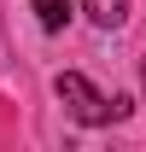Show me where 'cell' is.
Instances as JSON below:
<instances>
[{
  "mask_svg": "<svg viewBox=\"0 0 146 152\" xmlns=\"http://www.w3.org/2000/svg\"><path fill=\"white\" fill-rule=\"evenodd\" d=\"M53 94H58V105L76 117V123H88V129H99V123H117V117H128V105L134 99H123V94H99L82 70H58V82H53Z\"/></svg>",
  "mask_w": 146,
  "mask_h": 152,
  "instance_id": "obj_1",
  "label": "cell"
},
{
  "mask_svg": "<svg viewBox=\"0 0 146 152\" xmlns=\"http://www.w3.org/2000/svg\"><path fill=\"white\" fill-rule=\"evenodd\" d=\"M88 6V18L99 23V29H117V23L128 18V0H82Z\"/></svg>",
  "mask_w": 146,
  "mask_h": 152,
  "instance_id": "obj_2",
  "label": "cell"
},
{
  "mask_svg": "<svg viewBox=\"0 0 146 152\" xmlns=\"http://www.w3.org/2000/svg\"><path fill=\"white\" fill-rule=\"evenodd\" d=\"M35 18H41L47 35H58V29L70 23V0H35Z\"/></svg>",
  "mask_w": 146,
  "mask_h": 152,
  "instance_id": "obj_3",
  "label": "cell"
},
{
  "mask_svg": "<svg viewBox=\"0 0 146 152\" xmlns=\"http://www.w3.org/2000/svg\"><path fill=\"white\" fill-rule=\"evenodd\" d=\"M140 94H146V64H140Z\"/></svg>",
  "mask_w": 146,
  "mask_h": 152,
  "instance_id": "obj_4",
  "label": "cell"
}]
</instances>
